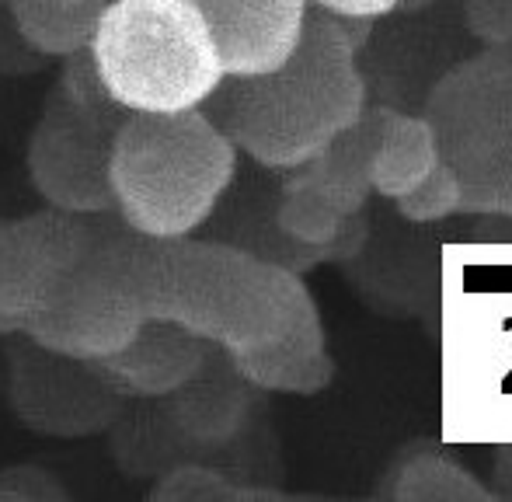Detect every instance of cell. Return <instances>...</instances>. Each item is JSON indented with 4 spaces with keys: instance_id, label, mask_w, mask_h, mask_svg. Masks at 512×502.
<instances>
[{
    "instance_id": "1",
    "label": "cell",
    "mask_w": 512,
    "mask_h": 502,
    "mask_svg": "<svg viewBox=\"0 0 512 502\" xmlns=\"http://www.w3.org/2000/svg\"><path fill=\"white\" fill-rule=\"evenodd\" d=\"M366 109L359 49L331 14L307 7L297 46L262 74H227L203 112L237 154L265 171H290L321 154Z\"/></svg>"
},
{
    "instance_id": "2",
    "label": "cell",
    "mask_w": 512,
    "mask_h": 502,
    "mask_svg": "<svg viewBox=\"0 0 512 502\" xmlns=\"http://www.w3.org/2000/svg\"><path fill=\"white\" fill-rule=\"evenodd\" d=\"M150 318L189 328L223 356L324 332L304 276L216 238L154 241Z\"/></svg>"
},
{
    "instance_id": "3",
    "label": "cell",
    "mask_w": 512,
    "mask_h": 502,
    "mask_svg": "<svg viewBox=\"0 0 512 502\" xmlns=\"http://www.w3.org/2000/svg\"><path fill=\"white\" fill-rule=\"evenodd\" d=\"M237 157L203 109L126 112L108 147L112 217L150 241L189 238L227 199Z\"/></svg>"
},
{
    "instance_id": "4",
    "label": "cell",
    "mask_w": 512,
    "mask_h": 502,
    "mask_svg": "<svg viewBox=\"0 0 512 502\" xmlns=\"http://www.w3.org/2000/svg\"><path fill=\"white\" fill-rule=\"evenodd\" d=\"M88 49L122 112L203 109L227 77L192 0H105Z\"/></svg>"
},
{
    "instance_id": "5",
    "label": "cell",
    "mask_w": 512,
    "mask_h": 502,
    "mask_svg": "<svg viewBox=\"0 0 512 502\" xmlns=\"http://www.w3.org/2000/svg\"><path fill=\"white\" fill-rule=\"evenodd\" d=\"M150 255L154 241L126 224H91L84 255L25 318V339L67 360L112 356L150 318Z\"/></svg>"
},
{
    "instance_id": "6",
    "label": "cell",
    "mask_w": 512,
    "mask_h": 502,
    "mask_svg": "<svg viewBox=\"0 0 512 502\" xmlns=\"http://www.w3.org/2000/svg\"><path fill=\"white\" fill-rule=\"evenodd\" d=\"M422 116L460 182V213L512 220V46H485L446 70Z\"/></svg>"
},
{
    "instance_id": "7",
    "label": "cell",
    "mask_w": 512,
    "mask_h": 502,
    "mask_svg": "<svg viewBox=\"0 0 512 502\" xmlns=\"http://www.w3.org/2000/svg\"><path fill=\"white\" fill-rule=\"evenodd\" d=\"M119 119L88 116L53 91L28 136V182L46 206L74 217H108V147Z\"/></svg>"
},
{
    "instance_id": "8",
    "label": "cell",
    "mask_w": 512,
    "mask_h": 502,
    "mask_svg": "<svg viewBox=\"0 0 512 502\" xmlns=\"http://www.w3.org/2000/svg\"><path fill=\"white\" fill-rule=\"evenodd\" d=\"M32 349L39 356L18 360L11 374V405L28 429L46 436H91L112 426L119 391L98 363Z\"/></svg>"
},
{
    "instance_id": "9",
    "label": "cell",
    "mask_w": 512,
    "mask_h": 502,
    "mask_svg": "<svg viewBox=\"0 0 512 502\" xmlns=\"http://www.w3.org/2000/svg\"><path fill=\"white\" fill-rule=\"evenodd\" d=\"M91 220L53 206L0 217V311L28 318L91 241Z\"/></svg>"
},
{
    "instance_id": "10",
    "label": "cell",
    "mask_w": 512,
    "mask_h": 502,
    "mask_svg": "<svg viewBox=\"0 0 512 502\" xmlns=\"http://www.w3.org/2000/svg\"><path fill=\"white\" fill-rule=\"evenodd\" d=\"M206 18L227 74H262L283 63L304 28L307 0H192Z\"/></svg>"
},
{
    "instance_id": "11",
    "label": "cell",
    "mask_w": 512,
    "mask_h": 502,
    "mask_svg": "<svg viewBox=\"0 0 512 502\" xmlns=\"http://www.w3.org/2000/svg\"><path fill=\"white\" fill-rule=\"evenodd\" d=\"M209 342L168 318H147L112 356L98 360L119 394L161 401L209 367Z\"/></svg>"
},
{
    "instance_id": "12",
    "label": "cell",
    "mask_w": 512,
    "mask_h": 502,
    "mask_svg": "<svg viewBox=\"0 0 512 502\" xmlns=\"http://www.w3.org/2000/svg\"><path fill=\"white\" fill-rule=\"evenodd\" d=\"M384 119H387V105H373V109L366 105L363 116L349 129H342L321 154H314L310 161L297 164L290 171H279L283 185L314 192V196H321L324 203L335 206L345 217L359 213L366 206V199L373 196L370 161L380 143Z\"/></svg>"
},
{
    "instance_id": "13",
    "label": "cell",
    "mask_w": 512,
    "mask_h": 502,
    "mask_svg": "<svg viewBox=\"0 0 512 502\" xmlns=\"http://www.w3.org/2000/svg\"><path fill=\"white\" fill-rule=\"evenodd\" d=\"M439 164L436 140L425 116H405L398 109H387L380 143L370 161V189L373 196L401 199L415 189L425 175Z\"/></svg>"
},
{
    "instance_id": "14",
    "label": "cell",
    "mask_w": 512,
    "mask_h": 502,
    "mask_svg": "<svg viewBox=\"0 0 512 502\" xmlns=\"http://www.w3.org/2000/svg\"><path fill=\"white\" fill-rule=\"evenodd\" d=\"M161 401L171 426L196 443L230 440L248 419V384L244 380L241 387L227 384L220 377H209L206 370Z\"/></svg>"
},
{
    "instance_id": "15",
    "label": "cell",
    "mask_w": 512,
    "mask_h": 502,
    "mask_svg": "<svg viewBox=\"0 0 512 502\" xmlns=\"http://www.w3.org/2000/svg\"><path fill=\"white\" fill-rule=\"evenodd\" d=\"M18 35L39 56H63L88 49L102 4H60V0H4Z\"/></svg>"
},
{
    "instance_id": "16",
    "label": "cell",
    "mask_w": 512,
    "mask_h": 502,
    "mask_svg": "<svg viewBox=\"0 0 512 502\" xmlns=\"http://www.w3.org/2000/svg\"><path fill=\"white\" fill-rule=\"evenodd\" d=\"M391 499L401 502H488L495 499L492 489L478 482L471 471L460 468L453 457L439 450H418L401 461L391 475Z\"/></svg>"
},
{
    "instance_id": "17",
    "label": "cell",
    "mask_w": 512,
    "mask_h": 502,
    "mask_svg": "<svg viewBox=\"0 0 512 502\" xmlns=\"http://www.w3.org/2000/svg\"><path fill=\"white\" fill-rule=\"evenodd\" d=\"M272 220H276L279 231L297 241V245L321 248L338 234L345 213H338L335 206H328L321 196H314V192L283 185L276 196V206H272Z\"/></svg>"
},
{
    "instance_id": "18",
    "label": "cell",
    "mask_w": 512,
    "mask_h": 502,
    "mask_svg": "<svg viewBox=\"0 0 512 502\" xmlns=\"http://www.w3.org/2000/svg\"><path fill=\"white\" fill-rule=\"evenodd\" d=\"M150 499L157 502H255V489L203 464H178L157 478Z\"/></svg>"
},
{
    "instance_id": "19",
    "label": "cell",
    "mask_w": 512,
    "mask_h": 502,
    "mask_svg": "<svg viewBox=\"0 0 512 502\" xmlns=\"http://www.w3.org/2000/svg\"><path fill=\"white\" fill-rule=\"evenodd\" d=\"M56 95L67 98L74 109L88 112V116H102V119H122L126 112L108 98L98 67L91 60V49H77V53L63 56L60 67V81H56Z\"/></svg>"
},
{
    "instance_id": "20",
    "label": "cell",
    "mask_w": 512,
    "mask_h": 502,
    "mask_svg": "<svg viewBox=\"0 0 512 502\" xmlns=\"http://www.w3.org/2000/svg\"><path fill=\"white\" fill-rule=\"evenodd\" d=\"M398 213L408 224H436L446 220L453 213H460V182L443 161L422 178L411 192H405L401 199H394Z\"/></svg>"
},
{
    "instance_id": "21",
    "label": "cell",
    "mask_w": 512,
    "mask_h": 502,
    "mask_svg": "<svg viewBox=\"0 0 512 502\" xmlns=\"http://www.w3.org/2000/svg\"><path fill=\"white\" fill-rule=\"evenodd\" d=\"M46 499H67V489L60 478L35 464H14L0 471V502H46Z\"/></svg>"
},
{
    "instance_id": "22",
    "label": "cell",
    "mask_w": 512,
    "mask_h": 502,
    "mask_svg": "<svg viewBox=\"0 0 512 502\" xmlns=\"http://www.w3.org/2000/svg\"><path fill=\"white\" fill-rule=\"evenodd\" d=\"M464 25L485 46H512V0H467Z\"/></svg>"
},
{
    "instance_id": "23",
    "label": "cell",
    "mask_w": 512,
    "mask_h": 502,
    "mask_svg": "<svg viewBox=\"0 0 512 502\" xmlns=\"http://www.w3.org/2000/svg\"><path fill=\"white\" fill-rule=\"evenodd\" d=\"M401 0H307V7H317L335 18H370L380 21L384 14L398 11Z\"/></svg>"
},
{
    "instance_id": "24",
    "label": "cell",
    "mask_w": 512,
    "mask_h": 502,
    "mask_svg": "<svg viewBox=\"0 0 512 502\" xmlns=\"http://www.w3.org/2000/svg\"><path fill=\"white\" fill-rule=\"evenodd\" d=\"M495 485H499L495 496L512 499V447H502L495 457Z\"/></svg>"
},
{
    "instance_id": "25",
    "label": "cell",
    "mask_w": 512,
    "mask_h": 502,
    "mask_svg": "<svg viewBox=\"0 0 512 502\" xmlns=\"http://www.w3.org/2000/svg\"><path fill=\"white\" fill-rule=\"evenodd\" d=\"M11 335H25V318L0 311V339H11Z\"/></svg>"
},
{
    "instance_id": "26",
    "label": "cell",
    "mask_w": 512,
    "mask_h": 502,
    "mask_svg": "<svg viewBox=\"0 0 512 502\" xmlns=\"http://www.w3.org/2000/svg\"><path fill=\"white\" fill-rule=\"evenodd\" d=\"M60 4H105V0H60Z\"/></svg>"
},
{
    "instance_id": "27",
    "label": "cell",
    "mask_w": 512,
    "mask_h": 502,
    "mask_svg": "<svg viewBox=\"0 0 512 502\" xmlns=\"http://www.w3.org/2000/svg\"><path fill=\"white\" fill-rule=\"evenodd\" d=\"M0 7H4V0H0Z\"/></svg>"
}]
</instances>
